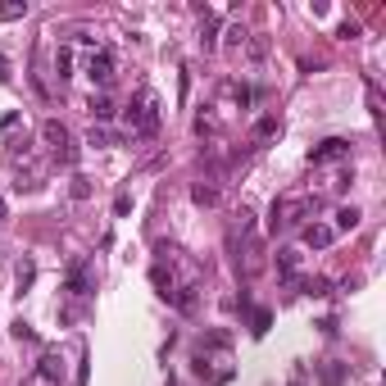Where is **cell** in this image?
Instances as JSON below:
<instances>
[{
	"label": "cell",
	"instance_id": "cell-3",
	"mask_svg": "<svg viewBox=\"0 0 386 386\" xmlns=\"http://www.w3.org/2000/svg\"><path fill=\"white\" fill-rule=\"evenodd\" d=\"M41 137H46V146L55 150V159H64V164H73V159H77V150H73V137H69V128H64V123L46 119V123H41Z\"/></svg>",
	"mask_w": 386,
	"mask_h": 386
},
{
	"label": "cell",
	"instance_id": "cell-23",
	"mask_svg": "<svg viewBox=\"0 0 386 386\" xmlns=\"http://www.w3.org/2000/svg\"><path fill=\"white\" fill-rule=\"evenodd\" d=\"M14 336H18V341H36V332L27 323H14Z\"/></svg>",
	"mask_w": 386,
	"mask_h": 386
},
{
	"label": "cell",
	"instance_id": "cell-20",
	"mask_svg": "<svg viewBox=\"0 0 386 386\" xmlns=\"http://www.w3.org/2000/svg\"><path fill=\"white\" fill-rule=\"evenodd\" d=\"M268 323H273V314H268V309H255V327H250V332L264 336V332H268Z\"/></svg>",
	"mask_w": 386,
	"mask_h": 386
},
{
	"label": "cell",
	"instance_id": "cell-22",
	"mask_svg": "<svg viewBox=\"0 0 386 386\" xmlns=\"http://www.w3.org/2000/svg\"><path fill=\"white\" fill-rule=\"evenodd\" d=\"M109 141H114V137H109L105 128H91V146H109Z\"/></svg>",
	"mask_w": 386,
	"mask_h": 386
},
{
	"label": "cell",
	"instance_id": "cell-21",
	"mask_svg": "<svg viewBox=\"0 0 386 386\" xmlns=\"http://www.w3.org/2000/svg\"><path fill=\"white\" fill-rule=\"evenodd\" d=\"M128 209H132V196H128V191H119V200H114V214H128Z\"/></svg>",
	"mask_w": 386,
	"mask_h": 386
},
{
	"label": "cell",
	"instance_id": "cell-7",
	"mask_svg": "<svg viewBox=\"0 0 386 386\" xmlns=\"http://www.w3.org/2000/svg\"><path fill=\"white\" fill-rule=\"evenodd\" d=\"M332 241H336V232L327 227V223H309V227H305V246H309V250H327Z\"/></svg>",
	"mask_w": 386,
	"mask_h": 386
},
{
	"label": "cell",
	"instance_id": "cell-26",
	"mask_svg": "<svg viewBox=\"0 0 386 386\" xmlns=\"http://www.w3.org/2000/svg\"><path fill=\"white\" fill-rule=\"evenodd\" d=\"M0 218H5V200H0Z\"/></svg>",
	"mask_w": 386,
	"mask_h": 386
},
{
	"label": "cell",
	"instance_id": "cell-25",
	"mask_svg": "<svg viewBox=\"0 0 386 386\" xmlns=\"http://www.w3.org/2000/svg\"><path fill=\"white\" fill-rule=\"evenodd\" d=\"M291 386H305V368H295V373H291Z\"/></svg>",
	"mask_w": 386,
	"mask_h": 386
},
{
	"label": "cell",
	"instance_id": "cell-24",
	"mask_svg": "<svg viewBox=\"0 0 386 386\" xmlns=\"http://www.w3.org/2000/svg\"><path fill=\"white\" fill-rule=\"evenodd\" d=\"M0 82H9V60L0 55Z\"/></svg>",
	"mask_w": 386,
	"mask_h": 386
},
{
	"label": "cell",
	"instance_id": "cell-6",
	"mask_svg": "<svg viewBox=\"0 0 386 386\" xmlns=\"http://www.w3.org/2000/svg\"><path fill=\"white\" fill-rule=\"evenodd\" d=\"M64 282H69V291H73V295H86V291H91V264H86V259H73V264H69V277H64Z\"/></svg>",
	"mask_w": 386,
	"mask_h": 386
},
{
	"label": "cell",
	"instance_id": "cell-16",
	"mask_svg": "<svg viewBox=\"0 0 386 386\" xmlns=\"http://www.w3.org/2000/svg\"><path fill=\"white\" fill-rule=\"evenodd\" d=\"M14 277H18V286H32V277H36V264H32V259H23V264L14 268Z\"/></svg>",
	"mask_w": 386,
	"mask_h": 386
},
{
	"label": "cell",
	"instance_id": "cell-13",
	"mask_svg": "<svg viewBox=\"0 0 386 386\" xmlns=\"http://www.w3.org/2000/svg\"><path fill=\"white\" fill-rule=\"evenodd\" d=\"M91 114H95L100 123H109V119H114V100H109V95H91Z\"/></svg>",
	"mask_w": 386,
	"mask_h": 386
},
{
	"label": "cell",
	"instance_id": "cell-19",
	"mask_svg": "<svg viewBox=\"0 0 386 386\" xmlns=\"http://www.w3.org/2000/svg\"><path fill=\"white\" fill-rule=\"evenodd\" d=\"M273 132H277V119H273V114H264V119L255 123V137H273Z\"/></svg>",
	"mask_w": 386,
	"mask_h": 386
},
{
	"label": "cell",
	"instance_id": "cell-9",
	"mask_svg": "<svg viewBox=\"0 0 386 386\" xmlns=\"http://www.w3.org/2000/svg\"><path fill=\"white\" fill-rule=\"evenodd\" d=\"M295 268H300V255H295V250H277V273H282L286 282H295Z\"/></svg>",
	"mask_w": 386,
	"mask_h": 386
},
{
	"label": "cell",
	"instance_id": "cell-4",
	"mask_svg": "<svg viewBox=\"0 0 386 386\" xmlns=\"http://www.w3.org/2000/svg\"><path fill=\"white\" fill-rule=\"evenodd\" d=\"M86 77H91V86H109L114 82V51L109 46H100V51L86 55Z\"/></svg>",
	"mask_w": 386,
	"mask_h": 386
},
{
	"label": "cell",
	"instance_id": "cell-14",
	"mask_svg": "<svg viewBox=\"0 0 386 386\" xmlns=\"http://www.w3.org/2000/svg\"><path fill=\"white\" fill-rule=\"evenodd\" d=\"M214 32H218V14H205V23H200V46H214Z\"/></svg>",
	"mask_w": 386,
	"mask_h": 386
},
{
	"label": "cell",
	"instance_id": "cell-11",
	"mask_svg": "<svg viewBox=\"0 0 386 386\" xmlns=\"http://www.w3.org/2000/svg\"><path fill=\"white\" fill-rule=\"evenodd\" d=\"M55 73H60V82L73 77V46H60V51H55Z\"/></svg>",
	"mask_w": 386,
	"mask_h": 386
},
{
	"label": "cell",
	"instance_id": "cell-12",
	"mask_svg": "<svg viewBox=\"0 0 386 386\" xmlns=\"http://www.w3.org/2000/svg\"><path fill=\"white\" fill-rule=\"evenodd\" d=\"M0 18H5V23H18V18H27V0H9V5H0Z\"/></svg>",
	"mask_w": 386,
	"mask_h": 386
},
{
	"label": "cell",
	"instance_id": "cell-5",
	"mask_svg": "<svg viewBox=\"0 0 386 386\" xmlns=\"http://www.w3.org/2000/svg\"><path fill=\"white\" fill-rule=\"evenodd\" d=\"M345 154H350V141L327 137V141H318V146L309 150V164H332V159H345Z\"/></svg>",
	"mask_w": 386,
	"mask_h": 386
},
{
	"label": "cell",
	"instance_id": "cell-10",
	"mask_svg": "<svg viewBox=\"0 0 386 386\" xmlns=\"http://www.w3.org/2000/svg\"><path fill=\"white\" fill-rule=\"evenodd\" d=\"M354 227H359V209H354V205L336 209V227L332 232H354Z\"/></svg>",
	"mask_w": 386,
	"mask_h": 386
},
{
	"label": "cell",
	"instance_id": "cell-18",
	"mask_svg": "<svg viewBox=\"0 0 386 386\" xmlns=\"http://www.w3.org/2000/svg\"><path fill=\"white\" fill-rule=\"evenodd\" d=\"M191 200H196V205H214V200H218V191H214V187H205V182H200V187L191 191Z\"/></svg>",
	"mask_w": 386,
	"mask_h": 386
},
{
	"label": "cell",
	"instance_id": "cell-1",
	"mask_svg": "<svg viewBox=\"0 0 386 386\" xmlns=\"http://www.w3.org/2000/svg\"><path fill=\"white\" fill-rule=\"evenodd\" d=\"M123 123H128L132 137H141V141L159 137V123H164V105H159V95H154L150 86H141V91L128 100V109H123Z\"/></svg>",
	"mask_w": 386,
	"mask_h": 386
},
{
	"label": "cell",
	"instance_id": "cell-8",
	"mask_svg": "<svg viewBox=\"0 0 386 386\" xmlns=\"http://www.w3.org/2000/svg\"><path fill=\"white\" fill-rule=\"evenodd\" d=\"M36 378H46V382H60V378H64V364H60V354H55V350L41 354V368H36Z\"/></svg>",
	"mask_w": 386,
	"mask_h": 386
},
{
	"label": "cell",
	"instance_id": "cell-15",
	"mask_svg": "<svg viewBox=\"0 0 386 386\" xmlns=\"http://www.w3.org/2000/svg\"><path fill=\"white\" fill-rule=\"evenodd\" d=\"M305 295H327V277H305V282H295Z\"/></svg>",
	"mask_w": 386,
	"mask_h": 386
},
{
	"label": "cell",
	"instance_id": "cell-17",
	"mask_svg": "<svg viewBox=\"0 0 386 386\" xmlns=\"http://www.w3.org/2000/svg\"><path fill=\"white\" fill-rule=\"evenodd\" d=\"M341 378H345L341 364H323V386H341Z\"/></svg>",
	"mask_w": 386,
	"mask_h": 386
},
{
	"label": "cell",
	"instance_id": "cell-2",
	"mask_svg": "<svg viewBox=\"0 0 386 386\" xmlns=\"http://www.w3.org/2000/svg\"><path fill=\"white\" fill-rule=\"evenodd\" d=\"M314 214V200H305V196H282V200H273V223L268 227H295L300 218Z\"/></svg>",
	"mask_w": 386,
	"mask_h": 386
}]
</instances>
